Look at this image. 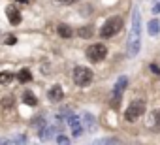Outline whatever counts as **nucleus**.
<instances>
[{
  "label": "nucleus",
  "mask_w": 160,
  "mask_h": 145,
  "mask_svg": "<svg viewBox=\"0 0 160 145\" xmlns=\"http://www.w3.org/2000/svg\"><path fill=\"white\" fill-rule=\"evenodd\" d=\"M126 85H128V79H126V78L122 76V78H119V79H117V83H115L113 91H115V92H121V94H122V91L126 89Z\"/></svg>",
  "instance_id": "dca6fc26"
},
{
  "label": "nucleus",
  "mask_w": 160,
  "mask_h": 145,
  "mask_svg": "<svg viewBox=\"0 0 160 145\" xmlns=\"http://www.w3.org/2000/svg\"><path fill=\"white\" fill-rule=\"evenodd\" d=\"M23 102H25L27 106H30V108L38 106V100H36V96H34L30 91H25V92H23Z\"/></svg>",
  "instance_id": "f8f14e48"
},
{
  "label": "nucleus",
  "mask_w": 160,
  "mask_h": 145,
  "mask_svg": "<svg viewBox=\"0 0 160 145\" xmlns=\"http://www.w3.org/2000/svg\"><path fill=\"white\" fill-rule=\"evenodd\" d=\"M152 13H160V2H156V4L152 6Z\"/></svg>",
  "instance_id": "a878e982"
},
{
  "label": "nucleus",
  "mask_w": 160,
  "mask_h": 145,
  "mask_svg": "<svg viewBox=\"0 0 160 145\" xmlns=\"http://www.w3.org/2000/svg\"><path fill=\"white\" fill-rule=\"evenodd\" d=\"M17 79H19L21 83H28V81L32 79V74H30V70H28V68H23V70H19V74H17Z\"/></svg>",
  "instance_id": "ddd939ff"
},
{
  "label": "nucleus",
  "mask_w": 160,
  "mask_h": 145,
  "mask_svg": "<svg viewBox=\"0 0 160 145\" xmlns=\"http://www.w3.org/2000/svg\"><path fill=\"white\" fill-rule=\"evenodd\" d=\"M94 34L92 27H81V28H77V36L79 38H91Z\"/></svg>",
  "instance_id": "f3484780"
},
{
  "label": "nucleus",
  "mask_w": 160,
  "mask_h": 145,
  "mask_svg": "<svg viewBox=\"0 0 160 145\" xmlns=\"http://www.w3.org/2000/svg\"><path fill=\"white\" fill-rule=\"evenodd\" d=\"M19 2H30V0H19Z\"/></svg>",
  "instance_id": "c85d7f7f"
},
{
  "label": "nucleus",
  "mask_w": 160,
  "mask_h": 145,
  "mask_svg": "<svg viewBox=\"0 0 160 145\" xmlns=\"http://www.w3.org/2000/svg\"><path fill=\"white\" fill-rule=\"evenodd\" d=\"M149 126H151L152 130H160V109H154V111L151 113Z\"/></svg>",
  "instance_id": "9d476101"
},
{
  "label": "nucleus",
  "mask_w": 160,
  "mask_h": 145,
  "mask_svg": "<svg viewBox=\"0 0 160 145\" xmlns=\"http://www.w3.org/2000/svg\"><path fill=\"white\" fill-rule=\"evenodd\" d=\"M57 2H60V4H75L77 0H57Z\"/></svg>",
  "instance_id": "bb28decb"
},
{
  "label": "nucleus",
  "mask_w": 160,
  "mask_h": 145,
  "mask_svg": "<svg viewBox=\"0 0 160 145\" xmlns=\"http://www.w3.org/2000/svg\"><path fill=\"white\" fill-rule=\"evenodd\" d=\"M0 145H10V141H6V139H0Z\"/></svg>",
  "instance_id": "cd10ccee"
},
{
  "label": "nucleus",
  "mask_w": 160,
  "mask_h": 145,
  "mask_svg": "<svg viewBox=\"0 0 160 145\" xmlns=\"http://www.w3.org/2000/svg\"><path fill=\"white\" fill-rule=\"evenodd\" d=\"M121 28H122V17H109V19L104 23V27L100 28V36H102V38H111V36H115Z\"/></svg>",
  "instance_id": "f03ea898"
},
{
  "label": "nucleus",
  "mask_w": 160,
  "mask_h": 145,
  "mask_svg": "<svg viewBox=\"0 0 160 145\" xmlns=\"http://www.w3.org/2000/svg\"><path fill=\"white\" fill-rule=\"evenodd\" d=\"M15 76L12 74V72H0V83L2 85H6V83H12V79H13Z\"/></svg>",
  "instance_id": "aec40b11"
},
{
  "label": "nucleus",
  "mask_w": 160,
  "mask_h": 145,
  "mask_svg": "<svg viewBox=\"0 0 160 145\" xmlns=\"http://www.w3.org/2000/svg\"><path fill=\"white\" fill-rule=\"evenodd\" d=\"M154 2H160V0H154Z\"/></svg>",
  "instance_id": "c756f323"
},
{
  "label": "nucleus",
  "mask_w": 160,
  "mask_h": 145,
  "mask_svg": "<svg viewBox=\"0 0 160 145\" xmlns=\"http://www.w3.org/2000/svg\"><path fill=\"white\" fill-rule=\"evenodd\" d=\"M108 55V47L104 43H92L87 47V58L91 62H100L102 58H106Z\"/></svg>",
  "instance_id": "39448f33"
},
{
  "label": "nucleus",
  "mask_w": 160,
  "mask_h": 145,
  "mask_svg": "<svg viewBox=\"0 0 160 145\" xmlns=\"http://www.w3.org/2000/svg\"><path fill=\"white\" fill-rule=\"evenodd\" d=\"M94 145H121V141L115 139V138H102V139H98Z\"/></svg>",
  "instance_id": "6ab92c4d"
},
{
  "label": "nucleus",
  "mask_w": 160,
  "mask_h": 145,
  "mask_svg": "<svg viewBox=\"0 0 160 145\" xmlns=\"http://www.w3.org/2000/svg\"><path fill=\"white\" fill-rule=\"evenodd\" d=\"M47 98H49L51 102H60V100L64 98L62 87H60V85H53V87L49 89V92H47Z\"/></svg>",
  "instance_id": "6e6552de"
},
{
  "label": "nucleus",
  "mask_w": 160,
  "mask_h": 145,
  "mask_svg": "<svg viewBox=\"0 0 160 145\" xmlns=\"http://www.w3.org/2000/svg\"><path fill=\"white\" fill-rule=\"evenodd\" d=\"M6 15H8V21H10L12 25H19V23H21V13H19L17 8L10 6V8L6 10Z\"/></svg>",
  "instance_id": "1a4fd4ad"
},
{
  "label": "nucleus",
  "mask_w": 160,
  "mask_h": 145,
  "mask_svg": "<svg viewBox=\"0 0 160 145\" xmlns=\"http://www.w3.org/2000/svg\"><path fill=\"white\" fill-rule=\"evenodd\" d=\"M57 32H58V36H62V38H72V36H73V30H72L68 25H58Z\"/></svg>",
  "instance_id": "4468645a"
},
{
  "label": "nucleus",
  "mask_w": 160,
  "mask_h": 145,
  "mask_svg": "<svg viewBox=\"0 0 160 145\" xmlns=\"http://www.w3.org/2000/svg\"><path fill=\"white\" fill-rule=\"evenodd\" d=\"M68 124H70V128H72V134L75 136V138H79L83 134V126H81V121H79L75 115H70L68 117Z\"/></svg>",
  "instance_id": "423d86ee"
},
{
  "label": "nucleus",
  "mask_w": 160,
  "mask_h": 145,
  "mask_svg": "<svg viewBox=\"0 0 160 145\" xmlns=\"http://www.w3.org/2000/svg\"><path fill=\"white\" fill-rule=\"evenodd\" d=\"M121 98H122V94L113 91V94H111V108H113V109H117V108H119V104H121Z\"/></svg>",
  "instance_id": "412c9836"
},
{
  "label": "nucleus",
  "mask_w": 160,
  "mask_h": 145,
  "mask_svg": "<svg viewBox=\"0 0 160 145\" xmlns=\"http://www.w3.org/2000/svg\"><path fill=\"white\" fill-rule=\"evenodd\" d=\"M81 121H83V126H85L87 132H96L98 124H96V119H94L92 113H83V119Z\"/></svg>",
  "instance_id": "0eeeda50"
},
{
  "label": "nucleus",
  "mask_w": 160,
  "mask_h": 145,
  "mask_svg": "<svg viewBox=\"0 0 160 145\" xmlns=\"http://www.w3.org/2000/svg\"><path fill=\"white\" fill-rule=\"evenodd\" d=\"M151 72H152L154 76H160V68H158L156 64H151Z\"/></svg>",
  "instance_id": "b1692460"
},
{
  "label": "nucleus",
  "mask_w": 160,
  "mask_h": 145,
  "mask_svg": "<svg viewBox=\"0 0 160 145\" xmlns=\"http://www.w3.org/2000/svg\"><path fill=\"white\" fill-rule=\"evenodd\" d=\"M147 32H149V36H156L160 32V23L156 19H151L149 25H147Z\"/></svg>",
  "instance_id": "9b49d317"
},
{
  "label": "nucleus",
  "mask_w": 160,
  "mask_h": 145,
  "mask_svg": "<svg viewBox=\"0 0 160 145\" xmlns=\"http://www.w3.org/2000/svg\"><path fill=\"white\" fill-rule=\"evenodd\" d=\"M141 47V15L139 10L132 12V28H130V36H128V55L136 57L139 53Z\"/></svg>",
  "instance_id": "f257e3e1"
},
{
  "label": "nucleus",
  "mask_w": 160,
  "mask_h": 145,
  "mask_svg": "<svg viewBox=\"0 0 160 145\" xmlns=\"http://www.w3.org/2000/svg\"><path fill=\"white\" fill-rule=\"evenodd\" d=\"M57 143H58V145H70V139H68L66 136H62V134H60V136L57 138Z\"/></svg>",
  "instance_id": "4be33fe9"
},
{
  "label": "nucleus",
  "mask_w": 160,
  "mask_h": 145,
  "mask_svg": "<svg viewBox=\"0 0 160 145\" xmlns=\"http://www.w3.org/2000/svg\"><path fill=\"white\" fill-rule=\"evenodd\" d=\"M32 126H34V128L38 130V134H40V132H42V130H43L47 124H45V119H43V117H34V121H32Z\"/></svg>",
  "instance_id": "a211bd4d"
},
{
  "label": "nucleus",
  "mask_w": 160,
  "mask_h": 145,
  "mask_svg": "<svg viewBox=\"0 0 160 145\" xmlns=\"http://www.w3.org/2000/svg\"><path fill=\"white\" fill-rule=\"evenodd\" d=\"M17 145H27V139H25L23 136H19V138H17Z\"/></svg>",
  "instance_id": "393cba45"
},
{
  "label": "nucleus",
  "mask_w": 160,
  "mask_h": 145,
  "mask_svg": "<svg viewBox=\"0 0 160 145\" xmlns=\"http://www.w3.org/2000/svg\"><path fill=\"white\" fill-rule=\"evenodd\" d=\"M0 108H2V111L4 113H8V111H12L13 109V98L10 96H6V98H2V102H0Z\"/></svg>",
  "instance_id": "2eb2a0df"
},
{
  "label": "nucleus",
  "mask_w": 160,
  "mask_h": 145,
  "mask_svg": "<svg viewBox=\"0 0 160 145\" xmlns=\"http://www.w3.org/2000/svg\"><path fill=\"white\" fill-rule=\"evenodd\" d=\"M143 111H145V102H143V100H134V102L126 108V111H124V119L130 121V122H134L138 117L143 115Z\"/></svg>",
  "instance_id": "20e7f679"
},
{
  "label": "nucleus",
  "mask_w": 160,
  "mask_h": 145,
  "mask_svg": "<svg viewBox=\"0 0 160 145\" xmlns=\"http://www.w3.org/2000/svg\"><path fill=\"white\" fill-rule=\"evenodd\" d=\"M15 42H17V38H15V36H8V38L4 40V43H6V45H15Z\"/></svg>",
  "instance_id": "5701e85b"
},
{
  "label": "nucleus",
  "mask_w": 160,
  "mask_h": 145,
  "mask_svg": "<svg viewBox=\"0 0 160 145\" xmlns=\"http://www.w3.org/2000/svg\"><path fill=\"white\" fill-rule=\"evenodd\" d=\"M73 81L79 87H87L92 81V70L85 66H75L73 68Z\"/></svg>",
  "instance_id": "7ed1b4c3"
}]
</instances>
